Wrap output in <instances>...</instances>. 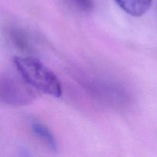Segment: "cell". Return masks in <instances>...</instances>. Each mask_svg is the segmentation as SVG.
<instances>
[{
  "instance_id": "1",
  "label": "cell",
  "mask_w": 157,
  "mask_h": 157,
  "mask_svg": "<svg viewBox=\"0 0 157 157\" xmlns=\"http://www.w3.org/2000/svg\"><path fill=\"white\" fill-rule=\"evenodd\" d=\"M13 63L17 72L34 89L54 98L62 95V84L59 78L38 59L15 56Z\"/></svg>"
},
{
  "instance_id": "2",
  "label": "cell",
  "mask_w": 157,
  "mask_h": 157,
  "mask_svg": "<svg viewBox=\"0 0 157 157\" xmlns=\"http://www.w3.org/2000/svg\"><path fill=\"white\" fill-rule=\"evenodd\" d=\"M33 89L20 75L18 77L14 74L6 73L0 81L1 101L14 107L27 105L35 98Z\"/></svg>"
},
{
  "instance_id": "3",
  "label": "cell",
  "mask_w": 157,
  "mask_h": 157,
  "mask_svg": "<svg viewBox=\"0 0 157 157\" xmlns=\"http://www.w3.org/2000/svg\"><path fill=\"white\" fill-rule=\"evenodd\" d=\"M121 9L133 17H140L150 9L153 0H114Z\"/></svg>"
},
{
  "instance_id": "4",
  "label": "cell",
  "mask_w": 157,
  "mask_h": 157,
  "mask_svg": "<svg viewBox=\"0 0 157 157\" xmlns=\"http://www.w3.org/2000/svg\"><path fill=\"white\" fill-rule=\"evenodd\" d=\"M31 127L37 137L39 138V140H41L52 150H57L56 140L50 129L48 128L45 125L41 123L36 122V121L32 123Z\"/></svg>"
},
{
  "instance_id": "5",
  "label": "cell",
  "mask_w": 157,
  "mask_h": 157,
  "mask_svg": "<svg viewBox=\"0 0 157 157\" xmlns=\"http://www.w3.org/2000/svg\"><path fill=\"white\" fill-rule=\"evenodd\" d=\"M75 9L81 12H90L93 9V3L91 0H67Z\"/></svg>"
}]
</instances>
